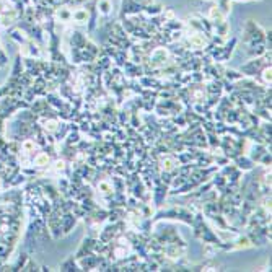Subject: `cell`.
<instances>
[{
    "instance_id": "6da1fadb",
    "label": "cell",
    "mask_w": 272,
    "mask_h": 272,
    "mask_svg": "<svg viewBox=\"0 0 272 272\" xmlns=\"http://www.w3.org/2000/svg\"><path fill=\"white\" fill-rule=\"evenodd\" d=\"M111 8H112V5L109 0H98V2H96V10H98L103 16H108L111 13Z\"/></svg>"
},
{
    "instance_id": "7a4b0ae2",
    "label": "cell",
    "mask_w": 272,
    "mask_h": 272,
    "mask_svg": "<svg viewBox=\"0 0 272 272\" xmlns=\"http://www.w3.org/2000/svg\"><path fill=\"white\" fill-rule=\"evenodd\" d=\"M60 222H62L64 225H62V230H64V233H69L70 232V228H72L74 225H75V215H72V214H65L62 218H60Z\"/></svg>"
},
{
    "instance_id": "3957f363",
    "label": "cell",
    "mask_w": 272,
    "mask_h": 272,
    "mask_svg": "<svg viewBox=\"0 0 272 272\" xmlns=\"http://www.w3.org/2000/svg\"><path fill=\"white\" fill-rule=\"evenodd\" d=\"M72 18H74L77 23L88 21V10H86V8H78V10H75V12L72 13Z\"/></svg>"
},
{
    "instance_id": "ba28073f",
    "label": "cell",
    "mask_w": 272,
    "mask_h": 272,
    "mask_svg": "<svg viewBox=\"0 0 272 272\" xmlns=\"http://www.w3.org/2000/svg\"><path fill=\"white\" fill-rule=\"evenodd\" d=\"M162 163H163V168H165V171H170V170H173V168H174V166H178V165H176V162H174L173 158H165Z\"/></svg>"
},
{
    "instance_id": "5b68a950",
    "label": "cell",
    "mask_w": 272,
    "mask_h": 272,
    "mask_svg": "<svg viewBox=\"0 0 272 272\" xmlns=\"http://www.w3.org/2000/svg\"><path fill=\"white\" fill-rule=\"evenodd\" d=\"M56 16L60 21H69L70 18H72V12L67 10V8H60V10H57Z\"/></svg>"
},
{
    "instance_id": "52a82bcc",
    "label": "cell",
    "mask_w": 272,
    "mask_h": 272,
    "mask_svg": "<svg viewBox=\"0 0 272 272\" xmlns=\"http://www.w3.org/2000/svg\"><path fill=\"white\" fill-rule=\"evenodd\" d=\"M60 267H62V270H80V269L77 267L75 262H74V258H69Z\"/></svg>"
},
{
    "instance_id": "8992f818",
    "label": "cell",
    "mask_w": 272,
    "mask_h": 272,
    "mask_svg": "<svg viewBox=\"0 0 272 272\" xmlns=\"http://www.w3.org/2000/svg\"><path fill=\"white\" fill-rule=\"evenodd\" d=\"M48 163H49L48 153H39V155L34 156V165L36 166H48Z\"/></svg>"
},
{
    "instance_id": "277c9868",
    "label": "cell",
    "mask_w": 272,
    "mask_h": 272,
    "mask_svg": "<svg viewBox=\"0 0 272 272\" xmlns=\"http://www.w3.org/2000/svg\"><path fill=\"white\" fill-rule=\"evenodd\" d=\"M189 44H191V48H204L206 39L202 34H192V36L189 38Z\"/></svg>"
}]
</instances>
